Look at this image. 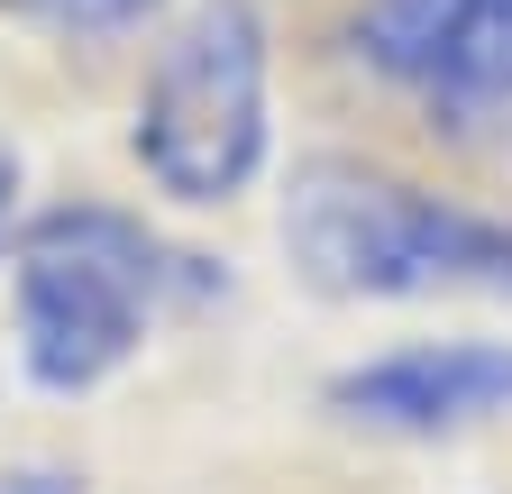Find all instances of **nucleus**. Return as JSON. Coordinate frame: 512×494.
<instances>
[{"label": "nucleus", "mask_w": 512, "mask_h": 494, "mask_svg": "<svg viewBox=\"0 0 512 494\" xmlns=\"http://www.w3.org/2000/svg\"><path fill=\"white\" fill-rule=\"evenodd\" d=\"M275 238L330 302H512V220L366 156H302Z\"/></svg>", "instance_id": "nucleus-2"}, {"label": "nucleus", "mask_w": 512, "mask_h": 494, "mask_svg": "<svg viewBox=\"0 0 512 494\" xmlns=\"http://www.w3.org/2000/svg\"><path fill=\"white\" fill-rule=\"evenodd\" d=\"M19 193H28V156L10 147V138H0V257H10V247H19Z\"/></svg>", "instance_id": "nucleus-6"}, {"label": "nucleus", "mask_w": 512, "mask_h": 494, "mask_svg": "<svg viewBox=\"0 0 512 494\" xmlns=\"http://www.w3.org/2000/svg\"><path fill=\"white\" fill-rule=\"evenodd\" d=\"M55 28H138L156 0H37Z\"/></svg>", "instance_id": "nucleus-5"}, {"label": "nucleus", "mask_w": 512, "mask_h": 494, "mask_svg": "<svg viewBox=\"0 0 512 494\" xmlns=\"http://www.w3.org/2000/svg\"><path fill=\"white\" fill-rule=\"evenodd\" d=\"M211 293L220 266L202 247H174L165 229L110 202H55L10 247V321L37 394L110 385L174 312H202Z\"/></svg>", "instance_id": "nucleus-1"}, {"label": "nucleus", "mask_w": 512, "mask_h": 494, "mask_svg": "<svg viewBox=\"0 0 512 494\" xmlns=\"http://www.w3.org/2000/svg\"><path fill=\"white\" fill-rule=\"evenodd\" d=\"M348 430L375 440H458V430L512 421V339H412L357 357L320 385Z\"/></svg>", "instance_id": "nucleus-4"}, {"label": "nucleus", "mask_w": 512, "mask_h": 494, "mask_svg": "<svg viewBox=\"0 0 512 494\" xmlns=\"http://www.w3.org/2000/svg\"><path fill=\"white\" fill-rule=\"evenodd\" d=\"M0 494H83V476H64V467H10Z\"/></svg>", "instance_id": "nucleus-7"}, {"label": "nucleus", "mask_w": 512, "mask_h": 494, "mask_svg": "<svg viewBox=\"0 0 512 494\" xmlns=\"http://www.w3.org/2000/svg\"><path fill=\"white\" fill-rule=\"evenodd\" d=\"M128 156L165 202L220 211L275 156V28L256 0H192L138 83Z\"/></svg>", "instance_id": "nucleus-3"}]
</instances>
